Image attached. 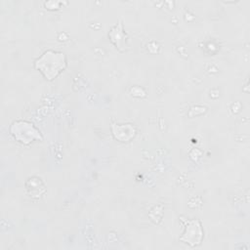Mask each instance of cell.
Here are the masks:
<instances>
[{
  "label": "cell",
  "instance_id": "6da1fadb",
  "mask_svg": "<svg viewBox=\"0 0 250 250\" xmlns=\"http://www.w3.org/2000/svg\"><path fill=\"white\" fill-rule=\"evenodd\" d=\"M34 66L46 79L53 80L66 67V58L62 52L48 50L35 61Z\"/></svg>",
  "mask_w": 250,
  "mask_h": 250
},
{
  "label": "cell",
  "instance_id": "7a4b0ae2",
  "mask_svg": "<svg viewBox=\"0 0 250 250\" xmlns=\"http://www.w3.org/2000/svg\"><path fill=\"white\" fill-rule=\"evenodd\" d=\"M10 132L15 140L23 145L42 139L40 131L31 122L25 120L14 121L10 127Z\"/></svg>",
  "mask_w": 250,
  "mask_h": 250
},
{
  "label": "cell",
  "instance_id": "3957f363",
  "mask_svg": "<svg viewBox=\"0 0 250 250\" xmlns=\"http://www.w3.org/2000/svg\"><path fill=\"white\" fill-rule=\"evenodd\" d=\"M183 223L185 224V229L180 240L192 247L199 245L203 239L201 223L196 219L183 220Z\"/></svg>",
  "mask_w": 250,
  "mask_h": 250
},
{
  "label": "cell",
  "instance_id": "277c9868",
  "mask_svg": "<svg viewBox=\"0 0 250 250\" xmlns=\"http://www.w3.org/2000/svg\"><path fill=\"white\" fill-rule=\"evenodd\" d=\"M115 27H116L117 30H114V28H113V29L110 31V33L108 34V36L110 37V39H111L112 42H114V41L116 40V38H118L117 41L115 42V46H116V48H120V47H122V46L124 45L125 34H124L123 30H122V26H121V25H119V26L116 25Z\"/></svg>",
  "mask_w": 250,
  "mask_h": 250
}]
</instances>
